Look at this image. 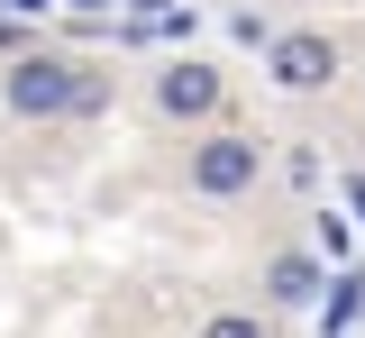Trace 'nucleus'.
I'll list each match as a JSON object with an SVG mask.
<instances>
[{
  "label": "nucleus",
  "mask_w": 365,
  "mask_h": 338,
  "mask_svg": "<svg viewBox=\"0 0 365 338\" xmlns=\"http://www.w3.org/2000/svg\"><path fill=\"white\" fill-rule=\"evenodd\" d=\"M9 110H19V119H55V110H83V64H55V55H19V64H9Z\"/></svg>",
  "instance_id": "obj_1"
},
{
  "label": "nucleus",
  "mask_w": 365,
  "mask_h": 338,
  "mask_svg": "<svg viewBox=\"0 0 365 338\" xmlns=\"http://www.w3.org/2000/svg\"><path fill=\"white\" fill-rule=\"evenodd\" d=\"M256 165H265V146H256V138H210L201 155H192V183L228 201V193H247V183H256Z\"/></svg>",
  "instance_id": "obj_2"
},
{
  "label": "nucleus",
  "mask_w": 365,
  "mask_h": 338,
  "mask_svg": "<svg viewBox=\"0 0 365 338\" xmlns=\"http://www.w3.org/2000/svg\"><path fill=\"white\" fill-rule=\"evenodd\" d=\"M329 73H338V46H329V37H311V28H302V37H274V83H283V92H319Z\"/></svg>",
  "instance_id": "obj_3"
},
{
  "label": "nucleus",
  "mask_w": 365,
  "mask_h": 338,
  "mask_svg": "<svg viewBox=\"0 0 365 338\" xmlns=\"http://www.w3.org/2000/svg\"><path fill=\"white\" fill-rule=\"evenodd\" d=\"M155 92H165V110H174V119H201V110L220 101V73H201V64H174Z\"/></svg>",
  "instance_id": "obj_4"
},
{
  "label": "nucleus",
  "mask_w": 365,
  "mask_h": 338,
  "mask_svg": "<svg viewBox=\"0 0 365 338\" xmlns=\"http://www.w3.org/2000/svg\"><path fill=\"white\" fill-rule=\"evenodd\" d=\"M265 292H274V302H319V265H311V256H274Z\"/></svg>",
  "instance_id": "obj_5"
},
{
  "label": "nucleus",
  "mask_w": 365,
  "mask_h": 338,
  "mask_svg": "<svg viewBox=\"0 0 365 338\" xmlns=\"http://www.w3.org/2000/svg\"><path fill=\"white\" fill-rule=\"evenodd\" d=\"M356 311H365V275H338V284H329V338H347Z\"/></svg>",
  "instance_id": "obj_6"
},
{
  "label": "nucleus",
  "mask_w": 365,
  "mask_h": 338,
  "mask_svg": "<svg viewBox=\"0 0 365 338\" xmlns=\"http://www.w3.org/2000/svg\"><path fill=\"white\" fill-rule=\"evenodd\" d=\"M201 338H265V329H256V320H237V311H228V320H210V329H201Z\"/></svg>",
  "instance_id": "obj_7"
},
{
  "label": "nucleus",
  "mask_w": 365,
  "mask_h": 338,
  "mask_svg": "<svg viewBox=\"0 0 365 338\" xmlns=\"http://www.w3.org/2000/svg\"><path fill=\"white\" fill-rule=\"evenodd\" d=\"M347 210H356V220H365V174H347Z\"/></svg>",
  "instance_id": "obj_8"
},
{
  "label": "nucleus",
  "mask_w": 365,
  "mask_h": 338,
  "mask_svg": "<svg viewBox=\"0 0 365 338\" xmlns=\"http://www.w3.org/2000/svg\"><path fill=\"white\" fill-rule=\"evenodd\" d=\"M0 9H9V19H37V9H46V0H0Z\"/></svg>",
  "instance_id": "obj_9"
},
{
  "label": "nucleus",
  "mask_w": 365,
  "mask_h": 338,
  "mask_svg": "<svg viewBox=\"0 0 365 338\" xmlns=\"http://www.w3.org/2000/svg\"><path fill=\"white\" fill-rule=\"evenodd\" d=\"M155 9H174V0H146V19H155Z\"/></svg>",
  "instance_id": "obj_10"
}]
</instances>
